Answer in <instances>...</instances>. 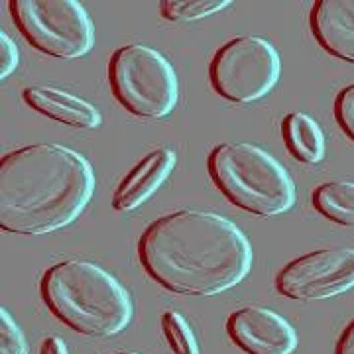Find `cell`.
<instances>
[{"label": "cell", "mask_w": 354, "mask_h": 354, "mask_svg": "<svg viewBox=\"0 0 354 354\" xmlns=\"http://www.w3.org/2000/svg\"><path fill=\"white\" fill-rule=\"evenodd\" d=\"M354 288V248H321L291 260L276 276L279 295L321 301Z\"/></svg>", "instance_id": "cell-8"}, {"label": "cell", "mask_w": 354, "mask_h": 354, "mask_svg": "<svg viewBox=\"0 0 354 354\" xmlns=\"http://www.w3.org/2000/svg\"><path fill=\"white\" fill-rule=\"evenodd\" d=\"M309 28L319 48L354 64V0H317L309 12Z\"/></svg>", "instance_id": "cell-10"}, {"label": "cell", "mask_w": 354, "mask_h": 354, "mask_svg": "<svg viewBox=\"0 0 354 354\" xmlns=\"http://www.w3.org/2000/svg\"><path fill=\"white\" fill-rule=\"evenodd\" d=\"M22 99L41 116L79 130H95L102 124V114L85 99L62 88L28 87Z\"/></svg>", "instance_id": "cell-12"}, {"label": "cell", "mask_w": 354, "mask_h": 354, "mask_svg": "<svg viewBox=\"0 0 354 354\" xmlns=\"http://www.w3.org/2000/svg\"><path fill=\"white\" fill-rule=\"evenodd\" d=\"M46 307L67 329L83 337L106 339L127 329L134 317L128 290L87 260H64L50 266L39 281Z\"/></svg>", "instance_id": "cell-3"}, {"label": "cell", "mask_w": 354, "mask_h": 354, "mask_svg": "<svg viewBox=\"0 0 354 354\" xmlns=\"http://www.w3.org/2000/svg\"><path fill=\"white\" fill-rule=\"evenodd\" d=\"M225 329L230 341L246 354H293L299 344L286 317L258 305L232 311Z\"/></svg>", "instance_id": "cell-9"}, {"label": "cell", "mask_w": 354, "mask_h": 354, "mask_svg": "<svg viewBox=\"0 0 354 354\" xmlns=\"http://www.w3.org/2000/svg\"><path fill=\"white\" fill-rule=\"evenodd\" d=\"M177 153L169 148H160L142 158L128 171L113 195V209L118 213H130L142 207L156 191L165 183L176 167Z\"/></svg>", "instance_id": "cell-11"}, {"label": "cell", "mask_w": 354, "mask_h": 354, "mask_svg": "<svg viewBox=\"0 0 354 354\" xmlns=\"http://www.w3.org/2000/svg\"><path fill=\"white\" fill-rule=\"evenodd\" d=\"M22 38L50 57L79 59L95 48V24L77 0H10Z\"/></svg>", "instance_id": "cell-6"}, {"label": "cell", "mask_w": 354, "mask_h": 354, "mask_svg": "<svg viewBox=\"0 0 354 354\" xmlns=\"http://www.w3.org/2000/svg\"><path fill=\"white\" fill-rule=\"evenodd\" d=\"M160 325H162V333H164L165 341L169 344L171 353L201 354L199 341H197L189 323L185 321V317L179 315L174 309H167L165 313H162Z\"/></svg>", "instance_id": "cell-16"}, {"label": "cell", "mask_w": 354, "mask_h": 354, "mask_svg": "<svg viewBox=\"0 0 354 354\" xmlns=\"http://www.w3.org/2000/svg\"><path fill=\"white\" fill-rule=\"evenodd\" d=\"M281 77L279 51L264 38L239 36L215 51L209 83L221 99L248 104L264 99Z\"/></svg>", "instance_id": "cell-7"}, {"label": "cell", "mask_w": 354, "mask_h": 354, "mask_svg": "<svg viewBox=\"0 0 354 354\" xmlns=\"http://www.w3.org/2000/svg\"><path fill=\"white\" fill-rule=\"evenodd\" d=\"M335 118L341 130L354 142V83L344 87L335 99Z\"/></svg>", "instance_id": "cell-18"}, {"label": "cell", "mask_w": 354, "mask_h": 354, "mask_svg": "<svg viewBox=\"0 0 354 354\" xmlns=\"http://www.w3.org/2000/svg\"><path fill=\"white\" fill-rule=\"evenodd\" d=\"M335 354H354V319L341 333V337L337 341Z\"/></svg>", "instance_id": "cell-20"}, {"label": "cell", "mask_w": 354, "mask_h": 354, "mask_svg": "<svg viewBox=\"0 0 354 354\" xmlns=\"http://www.w3.org/2000/svg\"><path fill=\"white\" fill-rule=\"evenodd\" d=\"M30 346L24 330L18 327L6 307L0 309V354H28Z\"/></svg>", "instance_id": "cell-17"}, {"label": "cell", "mask_w": 354, "mask_h": 354, "mask_svg": "<svg viewBox=\"0 0 354 354\" xmlns=\"http://www.w3.org/2000/svg\"><path fill=\"white\" fill-rule=\"evenodd\" d=\"M85 156L59 144H32L0 162V227L39 236L69 227L95 195Z\"/></svg>", "instance_id": "cell-2"}, {"label": "cell", "mask_w": 354, "mask_h": 354, "mask_svg": "<svg viewBox=\"0 0 354 354\" xmlns=\"http://www.w3.org/2000/svg\"><path fill=\"white\" fill-rule=\"evenodd\" d=\"M114 354H142V353H134V351H122V353H114Z\"/></svg>", "instance_id": "cell-22"}, {"label": "cell", "mask_w": 354, "mask_h": 354, "mask_svg": "<svg viewBox=\"0 0 354 354\" xmlns=\"http://www.w3.org/2000/svg\"><path fill=\"white\" fill-rule=\"evenodd\" d=\"M20 65V50L6 32H0V79L10 77Z\"/></svg>", "instance_id": "cell-19"}, {"label": "cell", "mask_w": 354, "mask_h": 354, "mask_svg": "<svg viewBox=\"0 0 354 354\" xmlns=\"http://www.w3.org/2000/svg\"><path fill=\"white\" fill-rule=\"evenodd\" d=\"M39 354H71L67 344H65L59 337H46L41 346H39Z\"/></svg>", "instance_id": "cell-21"}, {"label": "cell", "mask_w": 354, "mask_h": 354, "mask_svg": "<svg viewBox=\"0 0 354 354\" xmlns=\"http://www.w3.org/2000/svg\"><path fill=\"white\" fill-rule=\"evenodd\" d=\"M207 167L216 189L244 213L278 216L295 205L297 191L288 169L256 144H218L209 153Z\"/></svg>", "instance_id": "cell-4"}, {"label": "cell", "mask_w": 354, "mask_h": 354, "mask_svg": "<svg viewBox=\"0 0 354 354\" xmlns=\"http://www.w3.org/2000/svg\"><path fill=\"white\" fill-rule=\"evenodd\" d=\"M230 4V0H162L160 12L165 20L183 24L223 12Z\"/></svg>", "instance_id": "cell-15"}, {"label": "cell", "mask_w": 354, "mask_h": 354, "mask_svg": "<svg viewBox=\"0 0 354 354\" xmlns=\"http://www.w3.org/2000/svg\"><path fill=\"white\" fill-rule=\"evenodd\" d=\"M281 138L288 152L305 165H317L325 160L327 140L315 118L305 113H290L281 120Z\"/></svg>", "instance_id": "cell-13"}, {"label": "cell", "mask_w": 354, "mask_h": 354, "mask_svg": "<svg viewBox=\"0 0 354 354\" xmlns=\"http://www.w3.org/2000/svg\"><path fill=\"white\" fill-rule=\"evenodd\" d=\"M311 205L330 223L354 228V181L333 179L317 185L311 191Z\"/></svg>", "instance_id": "cell-14"}, {"label": "cell", "mask_w": 354, "mask_h": 354, "mask_svg": "<svg viewBox=\"0 0 354 354\" xmlns=\"http://www.w3.org/2000/svg\"><path fill=\"white\" fill-rule=\"evenodd\" d=\"M106 79L114 101L140 118H165L179 102V79L162 51L128 44L113 51Z\"/></svg>", "instance_id": "cell-5"}, {"label": "cell", "mask_w": 354, "mask_h": 354, "mask_svg": "<svg viewBox=\"0 0 354 354\" xmlns=\"http://www.w3.org/2000/svg\"><path fill=\"white\" fill-rule=\"evenodd\" d=\"M252 244L227 216L181 209L156 218L138 241L144 272L179 295H218L252 270Z\"/></svg>", "instance_id": "cell-1"}]
</instances>
